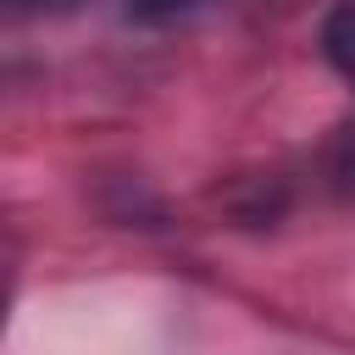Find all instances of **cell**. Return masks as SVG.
Segmentation results:
<instances>
[{
	"label": "cell",
	"instance_id": "7a4b0ae2",
	"mask_svg": "<svg viewBox=\"0 0 355 355\" xmlns=\"http://www.w3.org/2000/svg\"><path fill=\"white\" fill-rule=\"evenodd\" d=\"M200 6H211V0H128V17L144 22V28H161V22H183V17H194Z\"/></svg>",
	"mask_w": 355,
	"mask_h": 355
},
{
	"label": "cell",
	"instance_id": "6da1fadb",
	"mask_svg": "<svg viewBox=\"0 0 355 355\" xmlns=\"http://www.w3.org/2000/svg\"><path fill=\"white\" fill-rule=\"evenodd\" d=\"M322 50L333 61V72L355 89V0H338L322 22Z\"/></svg>",
	"mask_w": 355,
	"mask_h": 355
}]
</instances>
